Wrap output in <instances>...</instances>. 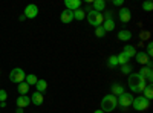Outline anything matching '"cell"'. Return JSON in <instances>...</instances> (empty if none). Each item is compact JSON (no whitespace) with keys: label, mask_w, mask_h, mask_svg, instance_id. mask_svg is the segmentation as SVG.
<instances>
[{"label":"cell","mask_w":153,"mask_h":113,"mask_svg":"<svg viewBox=\"0 0 153 113\" xmlns=\"http://www.w3.org/2000/svg\"><path fill=\"white\" fill-rule=\"evenodd\" d=\"M127 84H129L130 90L135 92V93H143V90L146 89V80L141 77L139 73H130L129 78H127Z\"/></svg>","instance_id":"obj_1"},{"label":"cell","mask_w":153,"mask_h":113,"mask_svg":"<svg viewBox=\"0 0 153 113\" xmlns=\"http://www.w3.org/2000/svg\"><path fill=\"white\" fill-rule=\"evenodd\" d=\"M117 107H118L117 96H113L112 93L106 95L103 99H101V110H103L104 113H106V112H113Z\"/></svg>","instance_id":"obj_2"},{"label":"cell","mask_w":153,"mask_h":113,"mask_svg":"<svg viewBox=\"0 0 153 113\" xmlns=\"http://www.w3.org/2000/svg\"><path fill=\"white\" fill-rule=\"evenodd\" d=\"M87 21L92 24L94 28H98L103 24L104 21V16H103V12H97V11H89V14H87Z\"/></svg>","instance_id":"obj_3"},{"label":"cell","mask_w":153,"mask_h":113,"mask_svg":"<svg viewBox=\"0 0 153 113\" xmlns=\"http://www.w3.org/2000/svg\"><path fill=\"white\" fill-rule=\"evenodd\" d=\"M132 106H133V109L138 110V112H144V110L149 109L150 101H149L147 98H144V96H136V98H133Z\"/></svg>","instance_id":"obj_4"},{"label":"cell","mask_w":153,"mask_h":113,"mask_svg":"<svg viewBox=\"0 0 153 113\" xmlns=\"http://www.w3.org/2000/svg\"><path fill=\"white\" fill-rule=\"evenodd\" d=\"M25 78H26V73H25V70H23V69H20V67L12 69V70H11V73H9V80H11L12 83H16V84L23 83V81H25Z\"/></svg>","instance_id":"obj_5"},{"label":"cell","mask_w":153,"mask_h":113,"mask_svg":"<svg viewBox=\"0 0 153 113\" xmlns=\"http://www.w3.org/2000/svg\"><path fill=\"white\" fill-rule=\"evenodd\" d=\"M132 101H133L132 93H127V92H124L123 95H120V96L117 98V103H118V106H120L121 109L130 107V106H132Z\"/></svg>","instance_id":"obj_6"},{"label":"cell","mask_w":153,"mask_h":113,"mask_svg":"<svg viewBox=\"0 0 153 113\" xmlns=\"http://www.w3.org/2000/svg\"><path fill=\"white\" fill-rule=\"evenodd\" d=\"M26 18H35L37 16H38V8H37V5H34V3H31V5H28L26 8H25V14H23Z\"/></svg>","instance_id":"obj_7"},{"label":"cell","mask_w":153,"mask_h":113,"mask_svg":"<svg viewBox=\"0 0 153 113\" xmlns=\"http://www.w3.org/2000/svg\"><path fill=\"white\" fill-rule=\"evenodd\" d=\"M118 17H120V21L129 23L130 18H132V12H130V9H127V8H121L120 12H118Z\"/></svg>","instance_id":"obj_8"},{"label":"cell","mask_w":153,"mask_h":113,"mask_svg":"<svg viewBox=\"0 0 153 113\" xmlns=\"http://www.w3.org/2000/svg\"><path fill=\"white\" fill-rule=\"evenodd\" d=\"M65 5H66V9L74 12L81 8V0H65Z\"/></svg>","instance_id":"obj_9"},{"label":"cell","mask_w":153,"mask_h":113,"mask_svg":"<svg viewBox=\"0 0 153 113\" xmlns=\"http://www.w3.org/2000/svg\"><path fill=\"white\" fill-rule=\"evenodd\" d=\"M16 104H17V107H19V109H25V107H28V106L31 104V98H29V96H26V95H20V96L17 98Z\"/></svg>","instance_id":"obj_10"},{"label":"cell","mask_w":153,"mask_h":113,"mask_svg":"<svg viewBox=\"0 0 153 113\" xmlns=\"http://www.w3.org/2000/svg\"><path fill=\"white\" fill-rule=\"evenodd\" d=\"M135 58H136V61L139 63V64H143V66H147V64H149V61H150V58L147 57V54H146L144 51H141V52H136Z\"/></svg>","instance_id":"obj_11"},{"label":"cell","mask_w":153,"mask_h":113,"mask_svg":"<svg viewBox=\"0 0 153 113\" xmlns=\"http://www.w3.org/2000/svg\"><path fill=\"white\" fill-rule=\"evenodd\" d=\"M60 20L63 21V23H71L72 20H74V12L72 11H69V9H65L61 12V16H60Z\"/></svg>","instance_id":"obj_12"},{"label":"cell","mask_w":153,"mask_h":113,"mask_svg":"<svg viewBox=\"0 0 153 113\" xmlns=\"http://www.w3.org/2000/svg\"><path fill=\"white\" fill-rule=\"evenodd\" d=\"M141 77L144 78V80H149V81H152L153 80V72H152V69L150 67H147V66H143V69L138 72Z\"/></svg>","instance_id":"obj_13"},{"label":"cell","mask_w":153,"mask_h":113,"mask_svg":"<svg viewBox=\"0 0 153 113\" xmlns=\"http://www.w3.org/2000/svg\"><path fill=\"white\" fill-rule=\"evenodd\" d=\"M45 101V98H43V93L40 92H34L32 96H31V103H34V106H42Z\"/></svg>","instance_id":"obj_14"},{"label":"cell","mask_w":153,"mask_h":113,"mask_svg":"<svg viewBox=\"0 0 153 113\" xmlns=\"http://www.w3.org/2000/svg\"><path fill=\"white\" fill-rule=\"evenodd\" d=\"M101 26H103V29H104L106 34H107V32H110V31L115 29V21H113V18H106Z\"/></svg>","instance_id":"obj_15"},{"label":"cell","mask_w":153,"mask_h":113,"mask_svg":"<svg viewBox=\"0 0 153 113\" xmlns=\"http://www.w3.org/2000/svg\"><path fill=\"white\" fill-rule=\"evenodd\" d=\"M124 93V87L120 84V83H115V84H112V95L113 96H120V95H123Z\"/></svg>","instance_id":"obj_16"},{"label":"cell","mask_w":153,"mask_h":113,"mask_svg":"<svg viewBox=\"0 0 153 113\" xmlns=\"http://www.w3.org/2000/svg\"><path fill=\"white\" fill-rule=\"evenodd\" d=\"M130 38H132V32H130V31L123 29V31L118 32V40H121V41H129Z\"/></svg>","instance_id":"obj_17"},{"label":"cell","mask_w":153,"mask_h":113,"mask_svg":"<svg viewBox=\"0 0 153 113\" xmlns=\"http://www.w3.org/2000/svg\"><path fill=\"white\" fill-rule=\"evenodd\" d=\"M94 11L104 12L106 11V2H104V0H95V2H94Z\"/></svg>","instance_id":"obj_18"},{"label":"cell","mask_w":153,"mask_h":113,"mask_svg":"<svg viewBox=\"0 0 153 113\" xmlns=\"http://www.w3.org/2000/svg\"><path fill=\"white\" fill-rule=\"evenodd\" d=\"M129 58H132V57H135L136 55V49H135V46H132V44H127L126 47H124V51H123Z\"/></svg>","instance_id":"obj_19"},{"label":"cell","mask_w":153,"mask_h":113,"mask_svg":"<svg viewBox=\"0 0 153 113\" xmlns=\"http://www.w3.org/2000/svg\"><path fill=\"white\" fill-rule=\"evenodd\" d=\"M35 89H37V92L43 93V92L48 89V83H46L45 80H38V81H37V84H35Z\"/></svg>","instance_id":"obj_20"},{"label":"cell","mask_w":153,"mask_h":113,"mask_svg":"<svg viewBox=\"0 0 153 113\" xmlns=\"http://www.w3.org/2000/svg\"><path fill=\"white\" fill-rule=\"evenodd\" d=\"M37 81H38V78L35 77L34 73L26 75V78H25V83H26L28 86H35V84H37Z\"/></svg>","instance_id":"obj_21"},{"label":"cell","mask_w":153,"mask_h":113,"mask_svg":"<svg viewBox=\"0 0 153 113\" xmlns=\"http://www.w3.org/2000/svg\"><path fill=\"white\" fill-rule=\"evenodd\" d=\"M117 66H118V58H117V55H110V57L107 58V67L113 69V67H117Z\"/></svg>","instance_id":"obj_22"},{"label":"cell","mask_w":153,"mask_h":113,"mask_svg":"<svg viewBox=\"0 0 153 113\" xmlns=\"http://www.w3.org/2000/svg\"><path fill=\"white\" fill-rule=\"evenodd\" d=\"M117 58H118V64H121V66H123V64H127V63L130 61V58L127 57L124 52H120V54L117 55Z\"/></svg>","instance_id":"obj_23"},{"label":"cell","mask_w":153,"mask_h":113,"mask_svg":"<svg viewBox=\"0 0 153 113\" xmlns=\"http://www.w3.org/2000/svg\"><path fill=\"white\" fill-rule=\"evenodd\" d=\"M17 90H19V93H20V95H26V93L29 92V86L23 81V83H20V84H19Z\"/></svg>","instance_id":"obj_24"},{"label":"cell","mask_w":153,"mask_h":113,"mask_svg":"<svg viewBox=\"0 0 153 113\" xmlns=\"http://www.w3.org/2000/svg\"><path fill=\"white\" fill-rule=\"evenodd\" d=\"M143 92H144V98H147L149 101L153 98V87H152V86H146V89H144Z\"/></svg>","instance_id":"obj_25"},{"label":"cell","mask_w":153,"mask_h":113,"mask_svg":"<svg viewBox=\"0 0 153 113\" xmlns=\"http://www.w3.org/2000/svg\"><path fill=\"white\" fill-rule=\"evenodd\" d=\"M84 17H86V14H84V11H83L81 8L76 9V11H74V18H75V20H80V21H81Z\"/></svg>","instance_id":"obj_26"},{"label":"cell","mask_w":153,"mask_h":113,"mask_svg":"<svg viewBox=\"0 0 153 113\" xmlns=\"http://www.w3.org/2000/svg\"><path fill=\"white\" fill-rule=\"evenodd\" d=\"M95 35L98 37V38H103V37L106 35V31L103 29V26H98V28H95Z\"/></svg>","instance_id":"obj_27"},{"label":"cell","mask_w":153,"mask_h":113,"mask_svg":"<svg viewBox=\"0 0 153 113\" xmlns=\"http://www.w3.org/2000/svg\"><path fill=\"white\" fill-rule=\"evenodd\" d=\"M132 70H133V67H132V64H129V63L121 66V72L123 73H132Z\"/></svg>","instance_id":"obj_28"},{"label":"cell","mask_w":153,"mask_h":113,"mask_svg":"<svg viewBox=\"0 0 153 113\" xmlns=\"http://www.w3.org/2000/svg\"><path fill=\"white\" fill-rule=\"evenodd\" d=\"M6 98H8V93H6V90L0 89V103H5V101H6Z\"/></svg>","instance_id":"obj_29"},{"label":"cell","mask_w":153,"mask_h":113,"mask_svg":"<svg viewBox=\"0 0 153 113\" xmlns=\"http://www.w3.org/2000/svg\"><path fill=\"white\" fill-rule=\"evenodd\" d=\"M143 9L144 11H152L153 9V3L152 2H144L143 3Z\"/></svg>","instance_id":"obj_30"},{"label":"cell","mask_w":153,"mask_h":113,"mask_svg":"<svg viewBox=\"0 0 153 113\" xmlns=\"http://www.w3.org/2000/svg\"><path fill=\"white\" fill-rule=\"evenodd\" d=\"M146 54H147V57H149V58H152V55H153V43H149Z\"/></svg>","instance_id":"obj_31"},{"label":"cell","mask_w":153,"mask_h":113,"mask_svg":"<svg viewBox=\"0 0 153 113\" xmlns=\"http://www.w3.org/2000/svg\"><path fill=\"white\" fill-rule=\"evenodd\" d=\"M103 16H104V20L106 18H112V11H104Z\"/></svg>","instance_id":"obj_32"},{"label":"cell","mask_w":153,"mask_h":113,"mask_svg":"<svg viewBox=\"0 0 153 113\" xmlns=\"http://www.w3.org/2000/svg\"><path fill=\"white\" fill-rule=\"evenodd\" d=\"M123 3H124V0H113V5L115 6H121Z\"/></svg>","instance_id":"obj_33"},{"label":"cell","mask_w":153,"mask_h":113,"mask_svg":"<svg viewBox=\"0 0 153 113\" xmlns=\"http://www.w3.org/2000/svg\"><path fill=\"white\" fill-rule=\"evenodd\" d=\"M147 35H149V32H143V34H141V38H149Z\"/></svg>","instance_id":"obj_34"},{"label":"cell","mask_w":153,"mask_h":113,"mask_svg":"<svg viewBox=\"0 0 153 113\" xmlns=\"http://www.w3.org/2000/svg\"><path fill=\"white\" fill-rule=\"evenodd\" d=\"M19 20H20V21H23V20H26V17H25V16H23V14H22V16H20V17H19Z\"/></svg>","instance_id":"obj_35"},{"label":"cell","mask_w":153,"mask_h":113,"mask_svg":"<svg viewBox=\"0 0 153 113\" xmlns=\"http://www.w3.org/2000/svg\"><path fill=\"white\" fill-rule=\"evenodd\" d=\"M16 113H23V110H22V109H19V107H17V110H16Z\"/></svg>","instance_id":"obj_36"},{"label":"cell","mask_w":153,"mask_h":113,"mask_svg":"<svg viewBox=\"0 0 153 113\" xmlns=\"http://www.w3.org/2000/svg\"><path fill=\"white\" fill-rule=\"evenodd\" d=\"M94 113H104V112H103V110H95Z\"/></svg>","instance_id":"obj_37"}]
</instances>
